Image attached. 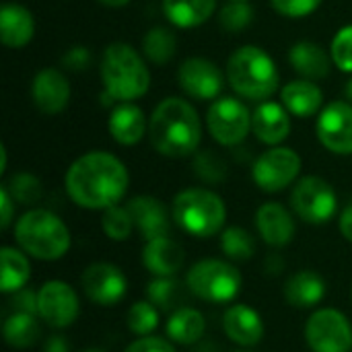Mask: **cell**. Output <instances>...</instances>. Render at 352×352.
<instances>
[{
  "label": "cell",
  "mask_w": 352,
  "mask_h": 352,
  "mask_svg": "<svg viewBox=\"0 0 352 352\" xmlns=\"http://www.w3.org/2000/svg\"><path fill=\"white\" fill-rule=\"evenodd\" d=\"M70 200L87 210H107L118 206L130 186L126 165L107 151L80 155L64 177Z\"/></svg>",
  "instance_id": "obj_1"
},
{
  "label": "cell",
  "mask_w": 352,
  "mask_h": 352,
  "mask_svg": "<svg viewBox=\"0 0 352 352\" xmlns=\"http://www.w3.org/2000/svg\"><path fill=\"white\" fill-rule=\"evenodd\" d=\"M148 138L157 153L169 159H184L198 153L202 122L194 105L182 97L163 99L148 122Z\"/></svg>",
  "instance_id": "obj_2"
},
{
  "label": "cell",
  "mask_w": 352,
  "mask_h": 352,
  "mask_svg": "<svg viewBox=\"0 0 352 352\" xmlns=\"http://www.w3.org/2000/svg\"><path fill=\"white\" fill-rule=\"evenodd\" d=\"M101 80L105 95L116 103H132L151 87V72L144 58L128 43L113 41L101 56Z\"/></svg>",
  "instance_id": "obj_3"
},
{
  "label": "cell",
  "mask_w": 352,
  "mask_h": 352,
  "mask_svg": "<svg viewBox=\"0 0 352 352\" xmlns=\"http://www.w3.org/2000/svg\"><path fill=\"white\" fill-rule=\"evenodd\" d=\"M19 250L41 262H56L70 250V231L64 221L45 208H31L14 223Z\"/></svg>",
  "instance_id": "obj_4"
},
{
  "label": "cell",
  "mask_w": 352,
  "mask_h": 352,
  "mask_svg": "<svg viewBox=\"0 0 352 352\" xmlns=\"http://www.w3.org/2000/svg\"><path fill=\"white\" fill-rule=\"evenodd\" d=\"M227 80L231 89L250 101H266L280 87V74L274 60L258 45L237 47L227 62Z\"/></svg>",
  "instance_id": "obj_5"
},
{
  "label": "cell",
  "mask_w": 352,
  "mask_h": 352,
  "mask_svg": "<svg viewBox=\"0 0 352 352\" xmlns=\"http://www.w3.org/2000/svg\"><path fill=\"white\" fill-rule=\"evenodd\" d=\"M171 217L186 233L206 239L225 227L227 206L219 194L206 188H188L173 198Z\"/></svg>",
  "instance_id": "obj_6"
},
{
  "label": "cell",
  "mask_w": 352,
  "mask_h": 352,
  "mask_svg": "<svg viewBox=\"0 0 352 352\" xmlns=\"http://www.w3.org/2000/svg\"><path fill=\"white\" fill-rule=\"evenodd\" d=\"M186 287L206 303H231L241 291V272L225 260H200L188 270Z\"/></svg>",
  "instance_id": "obj_7"
},
{
  "label": "cell",
  "mask_w": 352,
  "mask_h": 352,
  "mask_svg": "<svg viewBox=\"0 0 352 352\" xmlns=\"http://www.w3.org/2000/svg\"><path fill=\"white\" fill-rule=\"evenodd\" d=\"M293 212L307 225H326L338 208V196L324 177H301L291 192Z\"/></svg>",
  "instance_id": "obj_8"
},
{
  "label": "cell",
  "mask_w": 352,
  "mask_h": 352,
  "mask_svg": "<svg viewBox=\"0 0 352 352\" xmlns=\"http://www.w3.org/2000/svg\"><path fill=\"white\" fill-rule=\"evenodd\" d=\"M206 126L219 144L237 146L248 138L252 130V113L237 97H219L208 107Z\"/></svg>",
  "instance_id": "obj_9"
},
{
  "label": "cell",
  "mask_w": 352,
  "mask_h": 352,
  "mask_svg": "<svg viewBox=\"0 0 352 352\" xmlns=\"http://www.w3.org/2000/svg\"><path fill=\"white\" fill-rule=\"evenodd\" d=\"M305 340L314 352H351V322L338 309H318L305 324Z\"/></svg>",
  "instance_id": "obj_10"
},
{
  "label": "cell",
  "mask_w": 352,
  "mask_h": 352,
  "mask_svg": "<svg viewBox=\"0 0 352 352\" xmlns=\"http://www.w3.org/2000/svg\"><path fill=\"white\" fill-rule=\"evenodd\" d=\"M299 173L301 157L287 146H272L270 151L262 153L252 167L254 184L268 194H276L289 188L291 184H295Z\"/></svg>",
  "instance_id": "obj_11"
},
{
  "label": "cell",
  "mask_w": 352,
  "mask_h": 352,
  "mask_svg": "<svg viewBox=\"0 0 352 352\" xmlns=\"http://www.w3.org/2000/svg\"><path fill=\"white\" fill-rule=\"evenodd\" d=\"M80 301L76 291L62 280H47L37 291V316L50 328L62 330L76 322Z\"/></svg>",
  "instance_id": "obj_12"
},
{
  "label": "cell",
  "mask_w": 352,
  "mask_h": 352,
  "mask_svg": "<svg viewBox=\"0 0 352 352\" xmlns=\"http://www.w3.org/2000/svg\"><path fill=\"white\" fill-rule=\"evenodd\" d=\"M177 85L192 99L212 101L221 95L225 87V74L212 60L192 56L186 58L177 68Z\"/></svg>",
  "instance_id": "obj_13"
},
{
  "label": "cell",
  "mask_w": 352,
  "mask_h": 352,
  "mask_svg": "<svg viewBox=\"0 0 352 352\" xmlns=\"http://www.w3.org/2000/svg\"><path fill=\"white\" fill-rule=\"evenodd\" d=\"M80 287L91 303L101 307H113L126 297L128 280L118 266L109 262H95L82 270Z\"/></svg>",
  "instance_id": "obj_14"
},
{
  "label": "cell",
  "mask_w": 352,
  "mask_h": 352,
  "mask_svg": "<svg viewBox=\"0 0 352 352\" xmlns=\"http://www.w3.org/2000/svg\"><path fill=\"white\" fill-rule=\"evenodd\" d=\"M316 132L324 148L334 155H352V105L349 101L328 103L316 124Z\"/></svg>",
  "instance_id": "obj_15"
},
{
  "label": "cell",
  "mask_w": 352,
  "mask_h": 352,
  "mask_svg": "<svg viewBox=\"0 0 352 352\" xmlns=\"http://www.w3.org/2000/svg\"><path fill=\"white\" fill-rule=\"evenodd\" d=\"M31 99L45 116H58L70 101V82L56 68H43L31 82Z\"/></svg>",
  "instance_id": "obj_16"
},
{
  "label": "cell",
  "mask_w": 352,
  "mask_h": 352,
  "mask_svg": "<svg viewBox=\"0 0 352 352\" xmlns=\"http://www.w3.org/2000/svg\"><path fill=\"white\" fill-rule=\"evenodd\" d=\"M128 212L132 214L134 227L142 235L144 241L167 237L171 229V217L167 206L155 196H134L126 204Z\"/></svg>",
  "instance_id": "obj_17"
},
{
  "label": "cell",
  "mask_w": 352,
  "mask_h": 352,
  "mask_svg": "<svg viewBox=\"0 0 352 352\" xmlns=\"http://www.w3.org/2000/svg\"><path fill=\"white\" fill-rule=\"evenodd\" d=\"M256 227L260 237L272 248H285L295 237L293 214L278 202H266L256 212Z\"/></svg>",
  "instance_id": "obj_18"
},
{
  "label": "cell",
  "mask_w": 352,
  "mask_h": 352,
  "mask_svg": "<svg viewBox=\"0 0 352 352\" xmlns=\"http://www.w3.org/2000/svg\"><path fill=\"white\" fill-rule=\"evenodd\" d=\"M223 330L239 346H256L264 338V324L256 309L243 303L231 305L223 316Z\"/></svg>",
  "instance_id": "obj_19"
},
{
  "label": "cell",
  "mask_w": 352,
  "mask_h": 352,
  "mask_svg": "<svg viewBox=\"0 0 352 352\" xmlns=\"http://www.w3.org/2000/svg\"><path fill=\"white\" fill-rule=\"evenodd\" d=\"M252 132L256 138L268 146H278L291 134V118L285 105L274 101H264L252 113Z\"/></svg>",
  "instance_id": "obj_20"
},
{
  "label": "cell",
  "mask_w": 352,
  "mask_h": 352,
  "mask_svg": "<svg viewBox=\"0 0 352 352\" xmlns=\"http://www.w3.org/2000/svg\"><path fill=\"white\" fill-rule=\"evenodd\" d=\"M186 262L184 248L167 237H157L151 241H144L142 248V266L153 276H175Z\"/></svg>",
  "instance_id": "obj_21"
},
{
  "label": "cell",
  "mask_w": 352,
  "mask_h": 352,
  "mask_svg": "<svg viewBox=\"0 0 352 352\" xmlns=\"http://www.w3.org/2000/svg\"><path fill=\"white\" fill-rule=\"evenodd\" d=\"M109 134L111 138L122 144V146H134L138 144L146 130H148V122L144 111L134 105V103H120L111 109L109 113V122H107Z\"/></svg>",
  "instance_id": "obj_22"
},
{
  "label": "cell",
  "mask_w": 352,
  "mask_h": 352,
  "mask_svg": "<svg viewBox=\"0 0 352 352\" xmlns=\"http://www.w3.org/2000/svg\"><path fill=\"white\" fill-rule=\"evenodd\" d=\"M35 35V19L29 8L8 2L0 8V39L6 47H25Z\"/></svg>",
  "instance_id": "obj_23"
},
{
  "label": "cell",
  "mask_w": 352,
  "mask_h": 352,
  "mask_svg": "<svg viewBox=\"0 0 352 352\" xmlns=\"http://www.w3.org/2000/svg\"><path fill=\"white\" fill-rule=\"evenodd\" d=\"M280 101L285 109L297 118H311L322 109L324 93L316 85V80H291L280 91Z\"/></svg>",
  "instance_id": "obj_24"
},
{
  "label": "cell",
  "mask_w": 352,
  "mask_h": 352,
  "mask_svg": "<svg viewBox=\"0 0 352 352\" xmlns=\"http://www.w3.org/2000/svg\"><path fill=\"white\" fill-rule=\"evenodd\" d=\"M326 297V283L314 270H301L285 283V299L291 307L311 309Z\"/></svg>",
  "instance_id": "obj_25"
},
{
  "label": "cell",
  "mask_w": 352,
  "mask_h": 352,
  "mask_svg": "<svg viewBox=\"0 0 352 352\" xmlns=\"http://www.w3.org/2000/svg\"><path fill=\"white\" fill-rule=\"evenodd\" d=\"M289 62L295 72L307 80H320L330 74L332 56L316 41H299L289 52Z\"/></svg>",
  "instance_id": "obj_26"
},
{
  "label": "cell",
  "mask_w": 352,
  "mask_h": 352,
  "mask_svg": "<svg viewBox=\"0 0 352 352\" xmlns=\"http://www.w3.org/2000/svg\"><path fill=\"white\" fill-rule=\"evenodd\" d=\"M165 16L179 29L204 25L217 10V0H163Z\"/></svg>",
  "instance_id": "obj_27"
},
{
  "label": "cell",
  "mask_w": 352,
  "mask_h": 352,
  "mask_svg": "<svg viewBox=\"0 0 352 352\" xmlns=\"http://www.w3.org/2000/svg\"><path fill=\"white\" fill-rule=\"evenodd\" d=\"M206 332V320L204 316L194 307H182L171 314L165 326V334L175 344H196Z\"/></svg>",
  "instance_id": "obj_28"
},
{
  "label": "cell",
  "mask_w": 352,
  "mask_h": 352,
  "mask_svg": "<svg viewBox=\"0 0 352 352\" xmlns=\"http://www.w3.org/2000/svg\"><path fill=\"white\" fill-rule=\"evenodd\" d=\"M2 260V276H0V291L4 295H12L21 289H25L29 276H31V264L23 250L4 245L0 250Z\"/></svg>",
  "instance_id": "obj_29"
},
{
  "label": "cell",
  "mask_w": 352,
  "mask_h": 352,
  "mask_svg": "<svg viewBox=\"0 0 352 352\" xmlns=\"http://www.w3.org/2000/svg\"><path fill=\"white\" fill-rule=\"evenodd\" d=\"M37 318L39 316H31V314H10L2 326L6 344L12 349L33 346L41 336V326H39Z\"/></svg>",
  "instance_id": "obj_30"
},
{
  "label": "cell",
  "mask_w": 352,
  "mask_h": 352,
  "mask_svg": "<svg viewBox=\"0 0 352 352\" xmlns=\"http://www.w3.org/2000/svg\"><path fill=\"white\" fill-rule=\"evenodd\" d=\"M186 289L188 287L175 280L173 276H155L146 285L144 293L159 311H177L184 307L182 301L186 299Z\"/></svg>",
  "instance_id": "obj_31"
},
{
  "label": "cell",
  "mask_w": 352,
  "mask_h": 352,
  "mask_svg": "<svg viewBox=\"0 0 352 352\" xmlns=\"http://www.w3.org/2000/svg\"><path fill=\"white\" fill-rule=\"evenodd\" d=\"M142 52L146 60H151L157 66H163L173 60L177 52V37L171 29L157 25L148 29L146 35L142 37Z\"/></svg>",
  "instance_id": "obj_32"
},
{
  "label": "cell",
  "mask_w": 352,
  "mask_h": 352,
  "mask_svg": "<svg viewBox=\"0 0 352 352\" xmlns=\"http://www.w3.org/2000/svg\"><path fill=\"white\" fill-rule=\"evenodd\" d=\"M221 250L229 260L245 262L256 254V241L250 231L243 227H227L221 235Z\"/></svg>",
  "instance_id": "obj_33"
},
{
  "label": "cell",
  "mask_w": 352,
  "mask_h": 352,
  "mask_svg": "<svg viewBox=\"0 0 352 352\" xmlns=\"http://www.w3.org/2000/svg\"><path fill=\"white\" fill-rule=\"evenodd\" d=\"M4 188L8 190V194L12 196V200L21 206H33L41 200L43 196V186L41 182L33 175V173H27V171H19L14 173L6 184Z\"/></svg>",
  "instance_id": "obj_34"
},
{
  "label": "cell",
  "mask_w": 352,
  "mask_h": 352,
  "mask_svg": "<svg viewBox=\"0 0 352 352\" xmlns=\"http://www.w3.org/2000/svg\"><path fill=\"white\" fill-rule=\"evenodd\" d=\"M126 324L132 334H136L140 338L151 336L159 326V309L151 301H136L128 309Z\"/></svg>",
  "instance_id": "obj_35"
},
{
  "label": "cell",
  "mask_w": 352,
  "mask_h": 352,
  "mask_svg": "<svg viewBox=\"0 0 352 352\" xmlns=\"http://www.w3.org/2000/svg\"><path fill=\"white\" fill-rule=\"evenodd\" d=\"M101 227H103V233L111 241H126L132 235L134 221L126 206H111V208L103 210Z\"/></svg>",
  "instance_id": "obj_36"
},
{
  "label": "cell",
  "mask_w": 352,
  "mask_h": 352,
  "mask_svg": "<svg viewBox=\"0 0 352 352\" xmlns=\"http://www.w3.org/2000/svg\"><path fill=\"white\" fill-rule=\"evenodd\" d=\"M219 23L227 33H241L254 23V8L248 0L229 2L219 12Z\"/></svg>",
  "instance_id": "obj_37"
},
{
  "label": "cell",
  "mask_w": 352,
  "mask_h": 352,
  "mask_svg": "<svg viewBox=\"0 0 352 352\" xmlns=\"http://www.w3.org/2000/svg\"><path fill=\"white\" fill-rule=\"evenodd\" d=\"M194 173L206 184H221L227 177V165L217 153L200 151L194 155Z\"/></svg>",
  "instance_id": "obj_38"
},
{
  "label": "cell",
  "mask_w": 352,
  "mask_h": 352,
  "mask_svg": "<svg viewBox=\"0 0 352 352\" xmlns=\"http://www.w3.org/2000/svg\"><path fill=\"white\" fill-rule=\"evenodd\" d=\"M330 56H332V64L338 66V70L352 74V25L342 27L330 45Z\"/></svg>",
  "instance_id": "obj_39"
},
{
  "label": "cell",
  "mask_w": 352,
  "mask_h": 352,
  "mask_svg": "<svg viewBox=\"0 0 352 352\" xmlns=\"http://www.w3.org/2000/svg\"><path fill=\"white\" fill-rule=\"evenodd\" d=\"M272 8L287 19H303L316 12L322 0H270Z\"/></svg>",
  "instance_id": "obj_40"
},
{
  "label": "cell",
  "mask_w": 352,
  "mask_h": 352,
  "mask_svg": "<svg viewBox=\"0 0 352 352\" xmlns=\"http://www.w3.org/2000/svg\"><path fill=\"white\" fill-rule=\"evenodd\" d=\"M93 56H91V50L85 47V45H72L64 56H62V66L66 70H87L89 64H91Z\"/></svg>",
  "instance_id": "obj_41"
},
{
  "label": "cell",
  "mask_w": 352,
  "mask_h": 352,
  "mask_svg": "<svg viewBox=\"0 0 352 352\" xmlns=\"http://www.w3.org/2000/svg\"><path fill=\"white\" fill-rule=\"evenodd\" d=\"M124 352H175L169 338H159V336H144L134 340Z\"/></svg>",
  "instance_id": "obj_42"
},
{
  "label": "cell",
  "mask_w": 352,
  "mask_h": 352,
  "mask_svg": "<svg viewBox=\"0 0 352 352\" xmlns=\"http://www.w3.org/2000/svg\"><path fill=\"white\" fill-rule=\"evenodd\" d=\"M10 309H12V314H31V316H37V293L31 291V289H21V291L12 293Z\"/></svg>",
  "instance_id": "obj_43"
},
{
  "label": "cell",
  "mask_w": 352,
  "mask_h": 352,
  "mask_svg": "<svg viewBox=\"0 0 352 352\" xmlns=\"http://www.w3.org/2000/svg\"><path fill=\"white\" fill-rule=\"evenodd\" d=\"M16 202L12 200V196L8 194V190L2 186L0 188V229L6 231L12 223V212H14Z\"/></svg>",
  "instance_id": "obj_44"
},
{
  "label": "cell",
  "mask_w": 352,
  "mask_h": 352,
  "mask_svg": "<svg viewBox=\"0 0 352 352\" xmlns=\"http://www.w3.org/2000/svg\"><path fill=\"white\" fill-rule=\"evenodd\" d=\"M43 352H70V342L64 336L54 334L43 342Z\"/></svg>",
  "instance_id": "obj_45"
},
{
  "label": "cell",
  "mask_w": 352,
  "mask_h": 352,
  "mask_svg": "<svg viewBox=\"0 0 352 352\" xmlns=\"http://www.w3.org/2000/svg\"><path fill=\"white\" fill-rule=\"evenodd\" d=\"M338 227H340V233L346 241L352 243V204H349L342 214H340V221H338Z\"/></svg>",
  "instance_id": "obj_46"
},
{
  "label": "cell",
  "mask_w": 352,
  "mask_h": 352,
  "mask_svg": "<svg viewBox=\"0 0 352 352\" xmlns=\"http://www.w3.org/2000/svg\"><path fill=\"white\" fill-rule=\"evenodd\" d=\"M97 2H101L105 6H111V8H118V6H126L130 0H97Z\"/></svg>",
  "instance_id": "obj_47"
},
{
  "label": "cell",
  "mask_w": 352,
  "mask_h": 352,
  "mask_svg": "<svg viewBox=\"0 0 352 352\" xmlns=\"http://www.w3.org/2000/svg\"><path fill=\"white\" fill-rule=\"evenodd\" d=\"M6 171V146H0V173Z\"/></svg>",
  "instance_id": "obj_48"
},
{
  "label": "cell",
  "mask_w": 352,
  "mask_h": 352,
  "mask_svg": "<svg viewBox=\"0 0 352 352\" xmlns=\"http://www.w3.org/2000/svg\"><path fill=\"white\" fill-rule=\"evenodd\" d=\"M344 97H346L344 101H349L352 105V78L346 82V87H344Z\"/></svg>",
  "instance_id": "obj_49"
},
{
  "label": "cell",
  "mask_w": 352,
  "mask_h": 352,
  "mask_svg": "<svg viewBox=\"0 0 352 352\" xmlns=\"http://www.w3.org/2000/svg\"><path fill=\"white\" fill-rule=\"evenodd\" d=\"M82 352H105V351H101V349H87V351H82Z\"/></svg>",
  "instance_id": "obj_50"
},
{
  "label": "cell",
  "mask_w": 352,
  "mask_h": 352,
  "mask_svg": "<svg viewBox=\"0 0 352 352\" xmlns=\"http://www.w3.org/2000/svg\"><path fill=\"white\" fill-rule=\"evenodd\" d=\"M229 2H241V0H229Z\"/></svg>",
  "instance_id": "obj_51"
},
{
  "label": "cell",
  "mask_w": 352,
  "mask_h": 352,
  "mask_svg": "<svg viewBox=\"0 0 352 352\" xmlns=\"http://www.w3.org/2000/svg\"><path fill=\"white\" fill-rule=\"evenodd\" d=\"M235 352H248V351H235Z\"/></svg>",
  "instance_id": "obj_52"
}]
</instances>
